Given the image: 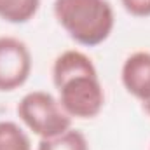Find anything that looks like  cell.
<instances>
[{
    "mask_svg": "<svg viewBox=\"0 0 150 150\" xmlns=\"http://www.w3.org/2000/svg\"><path fill=\"white\" fill-rule=\"evenodd\" d=\"M58 100L72 119H93L105 107V91L93 59L77 49L61 52L52 63Z\"/></svg>",
    "mask_w": 150,
    "mask_h": 150,
    "instance_id": "6da1fadb",
    "label": "cell"
},
{
    "mask_svg": "<svg viewBox=\"0 0 150 150\" xmlns=\"http://www.w3.org/2000/svg\"><path fill=\"white\" fill-rule=\"evenodd\" d=\"M52 12L68 37L84 47H96L112 35L113 7L108 0H54Z\"/></svg>",
    "mask_w": 150,
    "mask_h": 150,
    "instance_id": "7a4b0ae2",
    "label": "cell"
},
{
    "mask_svg": "<svg viewBox=\"0 0 150 150\" xmlns=\"http://www.w3.org/2000/svg\"><path fill=\"white\" fill-rule=\"evenodd\" d=\"M16 112L23 124L38 138H52L72 127V117L59 100L47 91H30L18 103Z\"/></svg>",
    "mask_w": 150,
    "mask_h": 150,
    "instance_id": "3957f363",
    "label": "cell"
},
{
    "mask_svg": "<svg viewBox=\"0 0 150 150\" xmlns=\"http://www.w3.org/2000/svg\"><path fill=\"white\" fill-rule=\"evenodd\" d=\"M33 67L28 45L16 37H0V93L19 89L30 79Z\"/></svg>",
    "mask_w": 150,
    "mask_h": 150,
    "instance_id": "277c9868",
    "label": "cell"
},
{
    "mask_svg": "<svg viewBox=\"0 0 150 150\" xmlns=\"http://www.w3.org/2000/svg\"><path fill=\"white\" fill-rule=\"evenodd\" d=\"M124 89L142 103L150 100V52L136 51L126 58L120 70Z\"/></svg>",
    "mask_w": 150,
    "mask_h": 150,
    "instance_id": "5b68a950",
    "label": "cell"
},
{
    "mask_svg": "<svg viewBox=\"0 0 150 150\" xmlns=\"http://www.w3.org/2000/svg\"><path fill=\"white\" fill-rule=\"evenodd\" d=\"M40 9V0H0V19L23 25L35 18Z\"/></svg>",
    "mask_w": 150,
    "mask_h": 150,
    "instance_id": "8992f818",
    "label": "cell"
},
{
    "mask_svg": "<svg viewBox=\"0 0 150 150\" xmlns=\"http://www.w3.org/2000/svg\"><path fill=\"white\" fill-rule=\"evenodd\" d=\"M37 150H89V143L84 133L70 127L58 136L42 138L37 145Z\"/></svg>",
    "mask_w": 150,
    "mask_h": 150,
    "instance_id": "52a82bcc",
    "label": "cell"
},
{
    "mask_svg": "<svg viewBox=\"0 0 150 150\" xmlns=\"http://www.w3.org/2000/svg\"><path fill=\"white\" fill-rule=\"evenodd\" d=\"M0 150H32L30 136L12 120H0Z\"/></svg>",
    "mask_w": 150,
    "mask_h": 150,
    "instance_id": "ba28073f",
    "label": "cell"
},
{
    "mask_svg": "<svg viewBox=\"0 0 150 150\" xmlns=\"http://www.w3.org/2000/svg\"><path fill=\"white\" fill-rule=\"evenodd\" d=\"M120 5L134 18H150V0H120Z\"/></svg>",
    "mask_w": 150,
    "mask_h": 150,
    "instance_id": "9c48e42d",
    "label": "cell"
},
{
    "mask_svg": "<svg viewBox=\"0 0 150 150\" xmlns=\"http://www.w3.org/2000/svg\"><path fill=\"white\" fill-rule=\"evenodd\" d=\"M143 110H145V113H147V115L150 117V100H149V101H145V103H143Z\"/></svg>",
    "mask_w": 150,
    "mask_h": 150,
    "instance_id": "30bf717a",
    "label": "cell"
}]
</instances>
